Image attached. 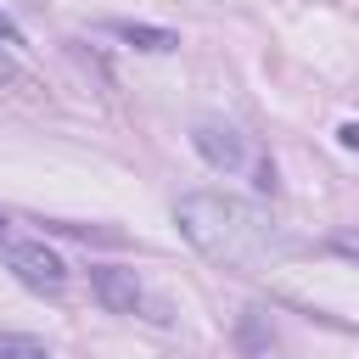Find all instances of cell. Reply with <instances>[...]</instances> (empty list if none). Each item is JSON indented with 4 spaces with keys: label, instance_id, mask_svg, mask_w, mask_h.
Wrapping results in <instances>:
<instances>
[{
    "label": "cell",
    "instance_id": "obj_7",
    "mask_svg": "<svg viewBox=\"0 0 359 359\" xmlns=\"http://www.w3.org/2000/svg\"><path fill=\"white\" fill-rule=\"evenodd\" d=\"M331 252H342V258L359 264V236H331Z\"/></svg>",
    "mask_w": 359,
    "mask_h": 359
},
{
    "label": "cell",
    "instance_id": "obj_8",
    "mask_svg": "<svg viewBox=\"0 0 359 359\" xmlns=\"http://www.w3.org/2000/svg\"><path fill=\"white\" fill-rule=\"evenodd\" d=\"M0 45H17V22H11L6 11H0Z\"/></svg>",
    "mask_w": 359,
    "mask_h": 359
},
{
    "label": "cell",
    "instance_id": "obj_4",
    "mask_svg": "<svg viewBox=\"0 0 359 359\" xmlns=\"http://www.w3.org/2000/svg\"><path fill=\"white\" fill-rule=\"evenodd\" d=\"M90 292H95L112 314H140V309H146L140 275H135V269H118V264H95V269H90Z\"/></svg>",
    "mask_w": 359,
    "mask_h": 359
},
{
    "label": "cell",
    "instance_id": "obj_6",
    "mask_svg": "<svg viewBox=\"0 0 359 359\" xmlns=\"http://www.w3.org/2000/svg\"><path fill=\"white\" fill-rule=\"evenodd\" d=\"M0 359H50V348L22 331H0Z\"/></svg>",
    "mask_w": 359,
    "mask_h": 359
},
{
    "label": "cell",
    "instance_id": "obj_1",
    "mask_svg": "<svg viewBox=\"0 0 359 359\" xmlns=\"http://www.w3.org/2000/svg\"><path fill=\"white\" fill-rule=\"evenodd\" d=\"M174 224H180V236L202 252V258H213V264H224V269H258L264 258H275V230H269V219L252 208V202H241V196H224V191H185L180 202H174Z\"/></svg>",
    "mask_w": 359,
    "mask_h": 359
},
{
    "label": "cell",
    "instance_id": "obj_5",
    "mask_svg": "<svg viewBox=\"0 0 359 359\" xmlns=\"http://www.w3.org/2000/svg\"><path fill=\"white\" fill-rule=\"evenodd\" d=\"M112 34L129 39L135 50H174V45H180L174 28H146V22H112Z\"/></svg>",
    "mask_w": 359,
    "mask_h": 359
},
{
    "label": "cell",
    "instance_id": "obj_3",
    "mask_svg": "<svg viewBox=\"0 0 359 359\" xmlns=\"http://www.w3.org/2000/svg\"><path fill=\"white\" fill-rule=\"evenodd\" d=\"M191 146H196V151H202V163H208V168H219V174H241V168L252 163V151H247L241 129L213 123V118H202V123L191 129Z\"/></svg>",
    "mask_w": 359,
    "mask_h": 359
},
{
    "label": "cell",
    "instance_id": "obj_9",
    "mask_svg": "<svg viewBox=\"0 0 359 359\" xmlns=\"http://www.w3.org/2000/svg\"><path fill=\"white\" fill-rule=\"evenodd\" d=\"M337 140H342V146H359V123H342V129H337Z\"/></svg>",
    "mask_w": 359,
    "mask_h": 359
},
{
    "label": "cell",
    "instance_id": "obj_2",
    "mask_svg": "<svg viewBox=\"0 0 359 359\" xmlns=\"http://www.w3.org/2000/svg\"><path fill=\"white\" fill-rule=\"evenodd\" d=\"M0 258H6V264H11V275H17L28 292H39V297H56V292L67 286V264H62L45 241L17 236L6 219H0Z\"/></svg>",
    "mask_w": 359,
    "mask_h": 359
}]
</instances>
